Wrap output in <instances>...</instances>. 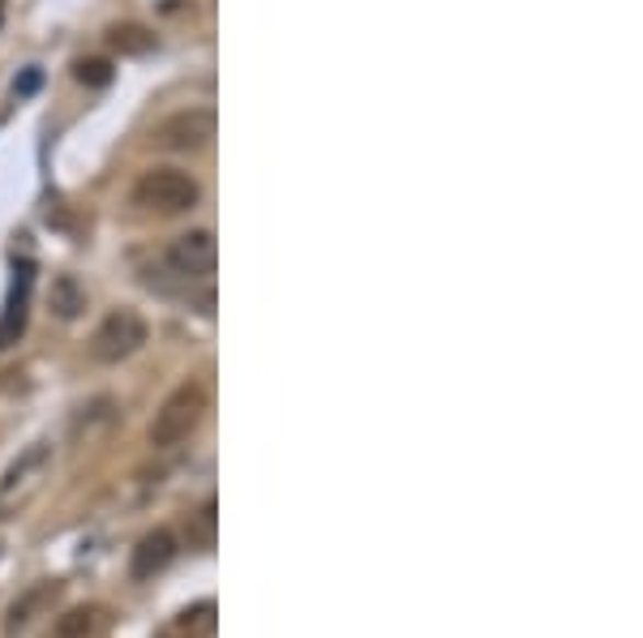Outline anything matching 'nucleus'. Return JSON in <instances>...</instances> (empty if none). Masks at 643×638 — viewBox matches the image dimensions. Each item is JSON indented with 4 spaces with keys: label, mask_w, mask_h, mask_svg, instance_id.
Returning <instances> with one entry per match:
<instances>
[{
    "label": "nucleus",
    "mask_w": 643,
    "mask_h": 638,
    "mask_svg": "<svg viewBox=\"0 0 643 638\" xmlns=\"http://www.w3.org/2000/svg\"><path fill=\"white\" fill-rule=\"evenodd\" d=\"M44 459H48V445H44V442L31 445V450H26V454H22V459H18V463H13L9 472H4V480H0V492H13L18 485H26V476H31L35 467H44Z\"/></svg>",
    "instance_id": "9d476101"
},
{
    "label": "nucleus",
    "mask_w": 643,
    "mask_h": 638,
    "mask_svg": "<svg viewBox=\"0 0 643 638\" xmlns=\"http://www.w3.org/2000/svg\"><path fill=\"white\" fill-rule=\"evenodd\" d=\"M73 78H78L82 86H107V82H112V65H107V60H78Z\"/></svg>",
    "instance_id": "f8f14e48"
},
{
    "label": "nucleus",
    "mask_w": 643,
    "mask_h": 638,
    "mask_svg": "<svg viewBox=\"0 0 643 638\" xmlns=\"http://www.w3.org/2000/svg\"><path fill=\"white\" fill-rule=\"evenodd\" d=\"M35 86H39V73H35V69H31V73H26V78H22V82H18V91H22V95H26V91H35Z\"/></svg>",
    "instance_id": "4468645a"
},
{
    "label": "nucleus",
    "mask_w": 643,
    "mask_h": 638,
    "mask_svg": "<svg viewBox=\"0 0 643 638\" xmlns=\"http://www.w3.org/2000/svg\"><path fill=\"white\" fill-rule=\"evenodd\" d=\"M147 339H150V330H147V322H142V313H134V309H112L100 326H95V335H91V356H95L100 364H120V360H129L134 351H142Z\"/></svg>",
    "instance_id": "7ed1b4c3"
},
{
    "label": "nucleus",
    "mask_w": 643,
    "mask_h": 638,
    "mask_svg": "<svg viewBox=\"0 0 643 638\" xmlns=\"http://www.w3.org/2000/svg\"><path fill=\"white\" fill-rule=\"evenodd\" d=\"M112 44H116V48H125V51H147L150 35L147 31H138V26H125V31L116 26V31H112Z\"/></svg>",
    "instance_id": "ddd939ff"
},
{
    "label": "nucleus",
    "mask_w": 643,
    "mask_h": 638,
    "mask_svg": "<svg viewBox=\"0 0 643 638\" xmlns=\"http://www.w3.org/2000/svg\"><path fill=\"white\" fill-rule=\"evenodd\" d=\"M51 313L60 317V322H73L82 309H87V292L78 288V279L73 275H60V279H51Z\"/></svg>",
    "instance_id": "1a4fd4ad"
},
{
    "label": "nucleus",
    "mask_w": 643,
    "mask_h": 638,
    "mask_svg": "<svg viewBox=\"0 0 643 638\" xmlns=\"http://www.w3.org/2000/svg\"><path fill=\"white\" fill-rule=\"evenodd\" d=\"M163 262H168V270L172 275H181V279H210L215 275V262H219V245H215V232H206V228H194V232H181L168 253H163Z\"/></svg>",
    "instance_id": "39448f33"
},
{
    "label": "nucleus",
    "mask_w": 643,
    "mask_h": 638,
    "mask_svg": "<svg viewBox=\"0 0 643 638\" xmlns=\"http://www.w3.org/2000/svg\"><path fill=\"white\" fill-rule=\"evenodd\" d=\"M129 201H134L142 214L168 219V214H185V210H194V206L202 201V185L190 176V172H181V167H150V172L138 176V185H134Z\"/></svg>",
    "instance_id": "f257e3e1"
},
{
    "label": "nucleus",
    "mask_w": 643,
    "mask_h": 638,
    "mask_svg": "<svg viewBox=\"0 0 643 638\" xmlns=\"http://www.w3.org/2000/svg\"><path fill=\"white\" fill-rule=\"evenodd\" d=\"M172 557H176V536L159 527V532H150V536L138 541L134 557H129V575H134V579H154L159 570L172 566Z\"/></svg>",
    "instance_id": "423d86ee"
},
{
    "label": "nucleus",
    "mask_w": 643,
    "mask_h": 638,
    "mask_svg": "<svg viewBox=\"0 0 643 638\" xmlns=\"http://www.w3.org/2000/svg\"><path fill=\"white\" fill-rule=\"evenodd\" d=\"M0 22H4V0H0Z\"/></svg>",
    "instance_id": "2eb2a0df"
},
{
    "label": "nucleus",
    "mask_w": 643,
    "mask_h": 638,
    "mask_svg": "<svg viewBox=\"0 0 643 638\" xmlns=\"http://www.w3.org/2000/svg\"><path fill=\"white\" fill-rule=\"evenodd\" d=\"M202 416H206V391H202L198 382L176 386L163 398V407L154 411V420H150V445L154 450L181 445L202 425Z\"/></svg>",
    "instance_id": "f03ea898"
},
{
    "label": "nucleus",
    "mask_w": 643,
    "mask_h": 638,
    "mask_svg": "<svg viewBox=\"0 0 643 638\" xmlns=\"http://www.w3.org/2000/svg\"><path fill=\"white\" fill-rule=\"evenodd\" d=\"M26 300H31V262L18 266V279L9 288L4 313H0V347L18 344V335L26 330Z\"/></svg>",
    "instance_id": "0eeeda50"
},
{
    "label": "nucleus",
    "mask_w": 643,
    "mask_h": 638,
    "mask_svg": "<svg viewBox=\"0 0 643 638\" xmlns=\"http://www.w3.org/2000/svg\"><path fill=\"white\" fill-rule=\"evenodd\" d=\"M56 595V583H39V588H31L22 600H13L9 604V613H4V635L9 638H18L31 622H35V613H39V604L44 600H51Z\"/></svg>",
    "instance_id": "6e6552de"
},
{
    "label": "nucleus",
    "mask_w": 643,
    "mask_h": 638,
    "mask_svg": "<svg viewBox=\"0 0 643 638\" xmlns=\"http://www.w3.org/2000/svg\"><path fill=\"white\" fill-rule=\"evenodd\" d=\"M100 626L95 608H69L65 617H56V638H91Z\"/></svg>",
    "instance_id": "9b49d317"
},
{
    "label": "nucleus",
    "mask_w": 643,
    "mask_h": 638,
    "mask_svg": "<svg viewBox=\"0 0 643 638\" xmlns=\"http://www.w3.org/2000/svg\"><path fill=\"white\" fill-rule=\"evenodd\" d=\"M154 147L172 150V154H198V150L210 147L215 138V116L206 107H190V112H176L168 120L154 125Z\"/></svg>",
    "instance_id": "20e7f679"
}]
</instances>
